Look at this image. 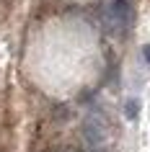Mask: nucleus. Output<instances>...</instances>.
I'll return each mask as SVG.
<instances>
[{
  "label": "nucleus",
  "instance_id": "f257e3e1",
  "mask_svg": "<svg viewBox=\"0 0 150 152\" xmlns=\"http://www.w3.org/2000/svg\"><path fill=\"white\" fill-rule=\"evenodd\" d=\"M103 137H106V126H103L101 116H88L86 119V139L93 147H98L103 142Z\"/></svg>",
  "mask_w": 150,
  "mask_h": 152
},
{
  "label": "nucleus",
  "instance_id": "f03ea898",
  "mask_svg": "<svg viewBox=\"0 0 150 152\" xmlns=\"http://www.w3.org/2000/svg\"><path fill=\"white\" fill-rule=\"evenodd\" d=\"M137 111H140V106H137V101H127V116L132 119V116H137Z\"/></svg>",
  "mask_w": 150,
  "mask_h": 152
},
{
  "label": "nucleus",
  "instance_id": "7ed1b4c3",
  "mask_svg": "<svg viewBox=\"0 0 150 152\" xmlns=\"http://www.w3.org/2000/svg\"><path fill=\"white\" fill-rule=\"evenodd\" d=\"M142 54H145V59L150 62V47H145V49H142Z\"/></svg>",
  "mask_w": 150,
  "mask_h": 152
}]
</instances>
